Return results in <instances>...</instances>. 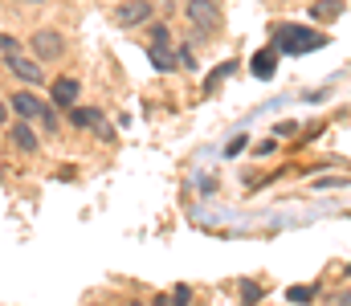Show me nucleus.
I'll return each instance as SVG.
<instances>
[{"mask_svg":"<svg viewBox=\"0 0 351 306\" xmlns=\"http://www.w3.org/2000/svg\"><path fill=\"white\" fill-rule=\"evenodd\" d=\"M323 45H327L323 33H315V29H298V25H282L274 49H286V53H311V49H323Z\"/></svg>","mask_w":351,"mask_h":306,"instance_id":"nucleus-1","label":"nucleus"},{"mask_svg":"<svg viewBox=\"0 0 351 306\" xmlns=\"http://www.w3.org/2000/svg\"><path fill=\"white\" fill-rule=\"evenodd\" d=\"M184 12H188V21H192L200 33H213V29L221 25V12H217V4H213V0H188V8H184Z\"/></svg>","mask_w":351,"mask_h":306,"instance_id":"nucleus-2","label":"nucleus"},{"mask_svg":"<svg viewBox=\"0 0 351 306\" xmlns=\"http://www.w3.org/2000/svg\"><path fill=\"white\" fill-rule=\"evenodd\" d=\"M147 16H152V4H147V0H127V4H119V8H114V21H119L123 29L143 25Z\"/></svg>","mask_w":351,"mask_h":306,"instance_id":"nucleus-3","label":"nucleus"},{"mask_svg":"<svg viewBox=\"0 0 351 306\" xmlns=\"http://www.w3.org/2000/svg\"><path fill=\"white\" fill-rule=\"evenodd\" d=\"M33 53H37L41 62H49V58H62V37H58L53 29H41V33L33 37Z\"/></svg>","mask_w":351,"mask_h":306,"instance_id":"nucleus-4","label":"nucleus"},{"mask_svg":"<svg viewBox=\"0 0 351 306\" xmlns=\"http://www.w3.org/2000/svg\"><path fill=\"white\" fill-rule=\"evenodd\" d=\"M8 70H12L21 82H29V86H37V82H41V66H37V62H29V58H21V53H8Z\"/></svg>","mask_w":351,"mask_h":306,"instance_id":"nucleus-5","label":"nucleus"},{"mask_svg":"<svg viewBox=\"0 0 351 306\" xmlns=\"http://www.w3.org/2000/svg\"><path fill=\"white\" fill-rule=\"evenodd\" d=\"M78 102V82L74 78H58L53 82V106H74Z\"/></svg>","mask_w":351,"mask_h":306,"instance_id":"nucleus-6","label":"nucleus"},{"mask_svg":"<svg viewBox=\"0 0 351 306\" xmlns=\"http://www.w3.org/2000/svg\"><path fill=\"white\" fill-rule=\"evenodd\" d=\"M339 12H343V0H315V4H311V16H315V21H327V25L339 21Z\"/></svg>","mask_w":351,"mask_h":306,"instance_id":"nucleus-7","label":"nucleus"},{"mask_svg":"<svg viewBox=\"0 0 351 306\" xmlns=\"http://www.w3.org/2000/svg\"><path fill=\"white\" fill-rule=\"evenodd\" d=\"M8 106H12V110H16L21 118H37V114H41V102L33 99V94H21V90H16V94L8 99Z\"/></svg>","mask_w":351,"mask_h":306,"instance_id":"nucleus-8","label":"nucleus"},{"mask_svg":"<svg viewBox=\"0 0 351 306\" xmlns=\"http://www.w3.org/2000/svg\"><path fill=\"white\" fill-rule=\"evenodd\" d=\"M74 123H78V127H94L102 139H110V127L98 118V110H86V106H78V110H74Z\"/></svg>","mask_w":351,"mask_h":306,"instance_id":"nucleus-9","label":"nucleus"},{"mask_svg":"<svg viewBox=\"0 0 351 306\" xmlns=\"http://www.w3.org/2000/svg\"><path fill=\"white\" fill-rule=\"evenodd\" d=\"M8 139H12V143H16L21 151H33V147H37V135H33V131H29L25 123H16V127L8 131Z\"/></svg>","mask_w":351,"mask_h":306,"instance_id":"nucleus-10","label":"nucleus"},{"mask_svg":"<svg viewBox=\"0 0 351 306\" xmlns=\"http://www.w3.org/2000/svg\"><path fill=\"white\" fill-rule=\"evenodd\" d=\"M254 74H258V78H269V74H274V49H262V53L254 58Z\"/></svg>","mask_w":351,"mask_h":306,"instance_id":"nucleus-11","label":"nucleus"},{"mask_svg":"<svg viewBox=\"0 0 351 306\" xmlns=\"http://www.w3.org/2000/svg\"><path fill=\"white\" fill-rule=\"evenodd\" d=\"M147 53H152V62H156L160 70H172V66H176V58L168 53V45H152Z\"/></svg>","mask_w":351,"mask_h":306,"instance_id":"nucleus-12","label":"nucleus"},{"mask_svg":"<svg viewBox=\"0 0 351 306\" xmlns=\"http://www.w3.org/2000/svg\"><path fill=\"white\" fill-rule=\"evenodd\" d=\"M315 294H319V286H290L286 298H290V303H306V298H315Z\"/></svg>","mask_w":351,"mask_h":306,"instance_id":"nucleus-13","label":"nucleus"},{"mask_svg":"<svg viewBox=\"0 0 351 306\" xmlns=\"http://www.w3.org/2000/svg\"><path fill=\"white\" fill-rule=\"evenodd\" d=\"M0 53H4V58H8V53H21V41L8 37V33H0Z\"/></svg>","mask_w":351,"mask_h":306,"instance_id":"nucleus-14","label":"nucleus"},{"mask_svg":"<svg viewBox=\"0 0 351 306\" xmlns=\"http://www.w3.org/2000/svg\"><path fill=\"white\" fill-rule=\"evenodd\" d=\"M152 45H168V29H164V25L152 29Z\"/></svg>","mask_w":351,"mask_h":306,"instance_id":"nucleus-15","label":"nucleus"},{"mask_svg":"<svg viewBox=\"0 0 351 306\" xmlns=\"http://www.w3.org/2000/svg\"><path fill=\"white\" fill-rule=\"evenodd\" d=\"M4 118H8V102H0V123H4Z\"/></svg>","mask_w":351,"mask_h":306,"instance_id":"nucleus-16","label":"nucleus"},{"mask_svg":"<svg viewBox=\"0 0 351 306\" xmlns=\"http://www.w3.org/2000/svg\"><path fill=\"white\" fill-rule=\"evenodd\" d=\"M339 303H351V290H343V294H339Z\"/></svg>","mask_w":351,"mask_h":306,"instance_id":"nucleus-17","label":"nucleus"},{"mask_svg":"<svg viewBox=\"0 0 351 306\" xmlns=\"http://www.w3.org/2000/svg\"><path fill=\"white\" fill-rule=\"evenodd\" d=\"M16 4H41V0H16Z\"/></svg>","mask_w":351,"mask_h":306,"instance_id":"nucleus-18","label":"nucleus"}]
</instances>
